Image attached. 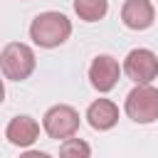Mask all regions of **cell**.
Listing matches in <instances>:
<instances>
[{"mask_svg": "<svg viewBox=\"0 0 158 158\" xmlns=\"http://www.w3.org/2000/svg\"><path fill=\"white\" fill-rule=\"evenodd\" d=\"M72 35V22L67 15L62 12H54V10H47V12H40L32 25H30V37L35 44L44 47V49H52V47H59L69 40Z\"/></svg>", "mask_w": 158, "mask_h": 158, "instance_id": "6da1fadb", "label": "cell"}, {"mask_svg": "<svg viewBox=\"0 0 158 158\" xmlns=\"http://www.w3.org/2000/svg\"><path fill=\"white\" fill-rule=\"evenodd\" d=\"M0 67L5 79L10 81H22L35 72V52L32 47L22 44V42H10L2 47L0 52Z\"/></svg>", "mask_w": 158, "mask_h": 158, "instance_id": "7a4b0ae2", "label": "cell"}, {"mask_svg": "<svg viewBox=\"0 0 158 158\" xmlns=\"http://www.w3.org/2000/svg\"><path fill=\"white\" fill-rule=\"evenodd\" d=\"M126 114L136 123L158 121V89L151 84H136L126 96Z\"/></svg>", "mask_w": 158, "mask_h": 158, "instance_id": "3957f363", "label": "cell"}, {"mask_svg": "<svg viewBox=\"0 0 158 158\" xmlns=\"http://www.w3.org/2000/svg\"><path fill=\"white\" fill-rule=\"evenodd\" d=\"M42 126L47 131L49 138H74V133L79 131V114L77 109L67 106V104H57L52 109H47V114L42 116Z\"/></svg>", "mask_w": 158, "mask_h": 158, "instance_id": "277c9868", "label": "cell"}, {"mask_svg": "<svg viewBox=\"0 0 158 158\" xmlns=\"http://www.w3.org/2000/svg\"><path fill=\"white\" fill-rule=\"evenodd\" d=\"M123 72L136 84H151L158 77V57L151 49H131L123 59Z\"/></svg>", "mask_w": 158, "mask_h": 158, "instance_id": "5b68a950", "label": "cell"}, {"mask_svg": "<svg viewBox=\"0 0 158 158\" xmlns=\"http://www.w3.org/2000/svg\"><path fill=\"white\" fill-rule=\"evenodd\" d=\"M118 74H121V67H118V62H116L114 57H109V54H99V57L91 62V67H89L91 86H94L96 91H101V94H106V91H111V89L116 86Z\"/></svg>", "mask_w": 158, "mask_h": 158, "instance_id": "8992f818", "label": "cell"}, {"mask_svg": "<svg viewBox=\"0 0 158 158\" xmlns=\"http://www.w3.org/2000/svg\"><path fill=\"white\" fill-rule=\"evenodd\" d=\"M121 20L128 30H148L156 20L151 0H126L121 7Z\"/></svg>", "mask_w": 158, "mask_h": 158, "instance_id": "52a82bcc", "label": "cell"}, {"mask_svg": "<svg viewBox=\"0 0 158 158\" xmlns=\"http://www.w3.org/2000/svg\"><path fill=\"white\" fill-rule=\"evenodd\" d=\"M37 136H40V123L32 116H15L5 126V138L12 146H20V148L32 146L37 141Z\"/></svg>", "mask_w": 158, "mask_h": 158, "instance_id": "ba28073f", "label": "cell"}, {"mask_svg": "<svg viewBox=\"0 0 158 158\" xmlns=\"http://www.w3.org/2000/svg\"><path fill=\"white\" fill-rule=\"evenodd\" d=\"M86 121L94 131H109L118 121V106L111 99H96L86 109Z\"/></svg>", "mask_w": 158, "mask_h": 158, "instance_id": "9c48e42d", "label": "cell"}, {"mask_svg": "<svg viewBox=\"0 0 158 158\" xmlns=\"http://www.w3.org/2000/svg\"><path fill=\"white\" fill-rule=\"evenodd\" d=\"M74 12L84 22H99L109 12V0H74Z\"/></svg>", "mask_w": 158, "mask_h": 158, "instance_id": "30bf717a", "label": "cell"}, {"mask_svg": "<svg viewBox=\"0 0 158 158\" xmlns=\"http://www.w3.org/2000/svg\"><path fill=\"white\" fill-rule=\"evenodd\" d=\"M59 158H91V148L81 138H67L59 146Z\"/></svg>", "mask_w": 158, "mask_h": 158, "instance_id": "8fae6325", "label": "cell"}, {"mask_svg": "<svg viewBox=\"0 0 158 158\" xmlns=\"http://www.w3.org/2000/svg\"><path fill=\"white\" fill-rule=\"evenodd\" d=\"M20 158H52L49 153H44V151H25Z\"/></svg>", "mask_w": 158, "mask_h": 158, "instance_id": "7c38bea8", "label": "cell"}]
</instances>
